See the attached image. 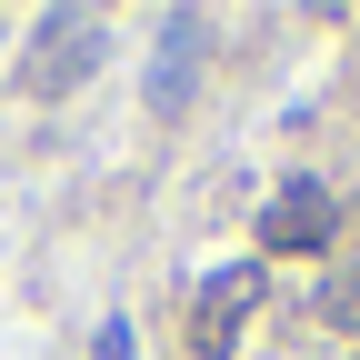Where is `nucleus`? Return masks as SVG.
<instances>
[{"label": "nucleus", "instance_id": "20e7f679", "mask_svg": "<svg viewBox=\"0 0 360 360\" xmlns=\"http://www.w3.org/2000/svg\"><path fill=\"white\" fill-rule=\"evenodd\" d=\"M321 321L330 330H360V260H340L330 281H321Z\"/></svg>", "mask_w": 360, "mask_h": 360}, {"label": "nucleus", "instance_id": "f257e3e1", "mask_svg": "<svg viewBox=\"0 0 360 360\" xmlns=\"http://www.w3.org/2000/svg\"><path fill=\"white\" fill-rule=\"evenodd\" d=\"M101 20H90V11H51V20H40L30 30V60H20V80L40 90V101H60V90L70 80H90V70H101Z\"/></svg>", "mask_w": 360, "mask_h": 360}, {"label": "nucleus", "instance_id": "f03ea898", "mask_svg": "<svg viewBox=\"0 0 360 360\" xmlns=\"http://www.w3.org/2000/svg\"><path fill=\"white\" fill-rule=\"evenodd\" d=\"M250 300H260V260L210 270L200 300H191V350H200V360H231V340H240V321H250Z\"/></svg>", "mask_w": 360, "mask_h": 360}, {"label": "nucleus", "instance_id": "7ed1b4c3", "mask_svg": "<svg viewBox=\"0 0 360 360\" xmlns=\"http://www.w3.org/2000/svg\"><path fill=\"white\" fill-rule=\"evenodd\" d=\"M330 191L321 180H281V191H270V210H260V250H321L330 240Z\"/></svg>", "mask_w": 360, "mask_h": 360}, {"label": "nucleus", "instance_id": "39448f33", "mask_svg": "<svg viewBox=\"0 0 360 360\" xmlns=\"http://www.w3.org/2000/svg\"><path fill=\"white\" fill-rule=\"evenodd\" d=\"M90 360H141V350H130V321H101V340H90Z\"/></svg>", "mask_w": 360, "mask_h": 360}]
</instances>
